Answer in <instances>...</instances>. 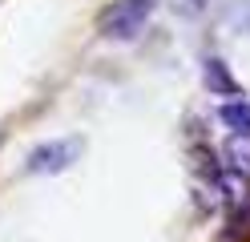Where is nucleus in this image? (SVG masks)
Returning <instances> with one entry per match:
<instances>
[{"mask_svg":"<svg viewBox=\"0 0 250 242\" xmlns=\"http://www.w3.org/2000/svg\"><path fill=\"white\" fill-rule=\"evenodd\" d=\"M218 117L230 133H250V101H238V97H230V101L218 109Z\"/></svg>","mask_w":250,"mask_h":242,"instance_id":"6","label":"nucleus"},{"mask_svg":"<svg viewBox=\"0 0 250 242\" xmlns=\"http://www.w3.org/2000/svg\"><path fill=\"white\" fill-rule=\"evenodd\" d=\"M222 157H226V170L250 177V133H230L222 141Z\"/></svg>","mask_w":250,"mask_h":242,"instance_id":"4","label":"nucleus"},{"mask_svg":"<svg viewBox=\"0 0 250 242\" xmlns=\"http://www.w3.org/2000/svg\"><path fill=\"white\" fill-rule=\"evenodd\" d=\"M202 81H206V89L218 93V97H242V85L230 77V69L218 57H210L206 65H202Z\"/></svg>","mask_w":250,"mask_h":242,"instance_id":"3","label":"nucleus"},{"mask_svg":"<svg viewBox=\"0 0 250 242\" xmlns=\"http://www.w3.org/2000/svg\"><path fill=\"white\" fill-rule=\"evenodd\" d=\"M85 154V137H57V141H41L33 154H28L24 161V170L28 174H44V177H53V174H65L73 161H81Z\"/></svg>","mask_w":250,"mask_h":242,"instance_id":"2","label":"nucleus"},{"mask_svg":"<svg viewBox=\"0 0 250 242\" xmlns=\"http://www.w3.org/2000/svg\"><path fill=\"white\" fill-rule=\"evenodd\" d=\"M222 21L230 32H238V37H250V0H230L222 8Z\"/></svg>","mask_w":250,"mask_h":242,"instance_id":"7","label":"nucleus"},{"mask_svg":"<svg viewBox=\"0 0 250 242\" xmlns=\"http://www.w3.org/2000/svg\"><path fill=\"white\" fill-rule=\"evenodd\" d=\"M158 0H117L101 12V37L109 41H129L146 28V21L153 16Z\"/></svg>","mask_w":250,"mask_h":242,"instance_id":"1","label":"nucleus"},{"mask_svg":"<svg viewBox=\"0 0 250 242\" xmlns=\"http://www.w3.org/2000/svg\"><path fill=\"white\" fill-rule=\"evenodd\" d=\"M214 186H218V194H222L230 206H242V202H246V177H242V174L214 170Z\"/></svg>","mask_w":250,"mask_h":242,"instance_id":"5","label":"nucleus"},{"mask_svg":"<svg viewBox=\"0 0 250 242\" xmlns=\"http://www.w3.org/2000/svg\"><path fill=\"white\" fill-rule=\"evenodd\" d=\"M214 8V0H182V12L186 16H206Z\"/></svg>","mask_w":250,"mask_h":242,"instance_id":"8","label":"nucleus"}]
</instances>
